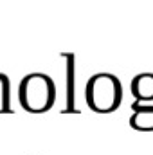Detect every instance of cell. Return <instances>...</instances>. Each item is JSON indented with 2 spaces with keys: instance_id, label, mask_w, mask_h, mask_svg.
I'll return each mask as SVG.
<instances>
[{
  "instance_id": "6da1fadb",
  "label": "cell",
  "mask_w": 153,
  "mask_h": 155,
  "mask_svg": "<svg viewBox=\"0 0 153 155\" xmlns=\"http://www.w3.org/2000/svg\"><path fill=\"white\" fill-rule=\"evenodd\" d=\"M18 101L24 110L43 114L52 108L56 101V85L52 78L43 72H31L18 85Z\"/></svg>"
},
{
  "instance_id": "5b68a950",
  "label": "cell",
  "mask_w": 153,
  "mask_h": 155,
  "mask_svg": "<svg viewBox=\"0 0 153 155\" xmlns=\"http://www.w3.org/2000/svg\"><path fill=\"white\" fill-rule=\"evenodd\" d=\"M9 79L5 74H0V112H9Z\"/></svg>"
},
{
  "instance_id": "3957f363",
  "label": "cell",
  "mask_w": 153,
  "mask_h": 155,
  "mask_svg": "<svg viewBox=\"0 0 153 155\" xmlns=\"http://www.w3.org/2000/svg\"><path fill=\"white\" fill-rule=\"evenodd\" d=\"M132 94L137 103H150L153 101V72H142L132 79Z\"/></svg>"
},
{
  "instance_id": "7a4b0ae2",
  "label": "cell",
  "mask_w": 153,
  "mask_h": 155,
  "mask_svg": "<svg viewBox=\"0 0 153 155\" xmlns=\"http://www.w3.org/2000/svg\"><path fill=\"white\" fill-rule=\"evenodd\" d=\"M85 99L90 110L97 114H110L121 107L122 85L119 78L110 72H97L86 81Z\"/></svg>"
},
{
  "instance_id": "277c9868",
  "label": "cell",
  "mask_w": 153,
  "mask_h": 155,
  "mask_svg": "<svg viewBox=\"0 0 153 155\" xmlns=\"http://www.w3.org/2000/svg\"><path fill=\"white\" fill-rule=\"evenodd\" d=\"M130 124L137 132H153V105H133Z\"/></svg>"
}]
</instances>
